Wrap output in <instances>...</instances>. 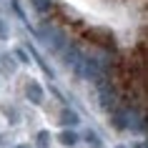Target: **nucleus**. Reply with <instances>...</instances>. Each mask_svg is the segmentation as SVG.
I'll list each match as a JSON object with an SVG mask.
<instances>
[{
  "mask_svg": "<svg viewBox=\"0 0 148 148\" xmlns=\"http://www.w3.org/2000/svg\"><path fill=\"white\" fill-rule=\"evenodd\" d=\"M86 38H88V40H93L95 45H101V48H113V45H116L113 33L103 30V28H90V30H86Z\"/></svg>",
  "mask_w": 148,
  "mask_h": 148,
  "instance_id": "nucleus-1",
  "label": "nucleus"
}]
</instances>
